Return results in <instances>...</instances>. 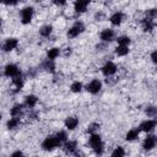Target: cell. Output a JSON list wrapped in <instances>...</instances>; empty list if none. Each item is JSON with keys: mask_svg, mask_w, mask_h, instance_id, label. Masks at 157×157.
<instances>
[{"mask_svg": "<svg viewBox=\"0 0 157 157\" xmlns=\"http://www.w3.org/2000/svg\"><path fill=\"white\" fill-rule=\"evenodd\" d=\"M83 88H85V86H83V83L81 81H74L70 85V91L72 93H80V92H82Z\"/></svg>", "mask_w": 157, "mask_h": 157, "instance_id": "26", "label": "cell"}, {"mask_svg": "<svg viewBox=\"0 0 157 157\" xmlns=\"http://www.w3.org/2000/svg\"><path fill=\"white\" fill-rule=\"evenodd\" d=\"M156 126H157L156 119H145V120H142V121L139 124V130H140L141 132L148 134V132L153 131V130L156 129Z\"/></svg>", "mask_w": 157, "mask_h": 157, "instance_id": "8", "label": "cell"}, {"mask_svg": "<svg viewBox=\"0 0 157 157\" xmlns=\"http://www.w3.org/2000/svg\"><path fill=\"white\" fill-rule=\"evenodd\" d=\"M145 17H146V18H150V20L157 18V7L147 9V10L145 11Z\"/></svg>", "mask_w": 157, "mask_h": 157, "instance_id": "31", "label": "cell"}, {"mask_svg": "<svg viewBox=\"0 0 157 157\" xmlns=\"http://www.w3.org/2000/svg\"><path fill=\"white\" fill-rule=\"evenodd\" d=\"M102 87H103V82H102L99 78H92L90 82H87V83L85 85V90H86L88 93H91V94H97V93H99L101 90H102Z\"/></svg>", "mask_w": 157, "mask_h": 157, "instance_id": "5", "label": "cell"}, {"mask_svg": "<svg viewBox=\"0 0 157 157\" xmlns=\"http://www.w3.org/2000/svg\"><path fill=\"white\" fill-rule=\"evenodd\" d=\"M156 70H157V64H156Z\"/></svg>", "mask_w": 157, "mask_h": 157, "instance_id": "39", "label": "cell"}, {"mask_svg": "<svg viewBox=\"0 0 157 157\" xmlns=\"http://www.w3.org/2000/svg\"><path fill=\"white\" fill-rule=\"evenodd\" d=\"M22 1H25V0H1V2L6 6H15V5H17L18 2H22Z\"/></svg>", "mask_w": 157, "mask_h": 157, "instance_id": "33", "label": "cell"}, {"mask_svg": "<svg viewBox=\"0 0 157 157\" xmlns=\"http://www.w3.org/2000/svg\"><path fill=\"white\" fill-rule=\"evenodd\" d=\"M20 124H21V117H11L6 121V128L9 130H15L20 126Z\"/></svg>", "mask_w": 157, "mask_h": 157, "instance_id": "22", "label": "cell"}, {"mask_svg": "<svg viewBox=\"0 0 157 157\" xmlns=\"http://www.w3.org/2000/svg\"><path fill=\"white\" fill-rule=\"evenodd\" d=\"M110 155L113 157H123V156H125V150L123 146H115Z\"/></svg>", "mask_w": 157, "mask_h": 157, "instance_id": "30", "label": "cell"}, {"mask_svg": "<svg viewBox=\"0 0 157 157\" xmlns=\"http://www.w3.org/2000/svg\"><path fill=\"white\" fill-rule=\"evenodd\" d=\"M85 29H86L85 23H83L82 21H76V22L72 23V26L67 29L66 37H67L69 39H74V38L78 37L80 34H82V33L85 32Z\"/></svg>", "mask_w": 157, "mask_h": 157, "instance_id": "3", "label": "cell"}, {"mask_svg": "<svg viewBox=\"0 0 157 157\" xmlns=\"http://www.w3.org/2000/svg\"><path fill=\"white\" fill-rule=\"evenodd\" d=\"M130 53V48L128 45H117L114 49V54L117 56H125Z\"/></svg>", "mask_w": 157, "mask_h": 157, "instance_id": "24", "label": "cell"}, {"mask_svg": "<svg viewBox=\"0 0 157 157\" xmlns=\"http://www.w3.org/2000/svg\"><path fill=\"white\" fill-rule=\"evenodd\" d=\"M38 33H39L40 37H43V38H48V37L53 33V26H52V25H43V26L39 28Z\"/></svg>", "mask_w": 157, "mask_h": 157, "instance_id": "23", "label": "cell"}, {"mask_svg": "<svg viewBox=\"0 0 157 157\" xmlns=\"http://www.w3.org/2000/svg\"><path fill=\"white\" fill-rule=\"evenodd\" d=\"M155 119H156V121H157V114H156V117H155Z\"/></svg>", "mask_w": 157, "mask_h": 157, "instance_id": "38", "label": "cell"}, {"mask_svg": "<svg viewBox=\"0 0 157 157\" xmlns=\"http://www.w3.org/2000/svg\"><path fill=\"white\" fill-rule=\"evenodd\" d=\"M40 146H42V150H44L47 152H50V151H54L58 147H61L63 144L59 141V139L55 135H48V136L44 137Z\"/></svg>", "mask_w": 157, "mask_h": 157, "instance_id": "2", "label": "cell"}, {"mask_svg": "<svg viewBox=\"0 0 157 157\" xmlns=\"http://www.w3.org/2000/svg\"><path fill=\"white\" fill-rule=\"evenodd\" d=\"M157 146V135L155 134H147V136L142 141V148L145 151H151Z\"/></svg>", "mask_w": 157, "mask_h": 157, "instance_id": "10", "label": "cell"}, {"mask_svg": "<svg viewBox=\"0 0 157 157\" xmlns=\"http://www.w3.org/2000/svg\"><path fill=\"white\" fill-rule=\"evenodd\" d=\"M117 71H118V66H117V64L114 63V61H107V63H104V65L101 67V72L103 74V76H105V77H112V76H114L115 74H117Z\"/></svg>", "mask_w": 157, "mask_h": 157, "instance_id": "7", "label": "cell"}, {"mask_svg": "<svg viewBox=\"0 0 157 157\" xmlns=\"http://www.w3.org/2000/svg\"><path fill=\"white\" fill-rule=\"evenodd\" d=\"M144 113H145V115H146L147 118H155L156 114H157V107H156V105H147V107L145 108Z\"/></svg>", "mask_w": 157, "mask_h": 157, "instance_id": "28", "label": "cell"}, {"mask_svg": "<svg viewBox=\"0 0 157 157\" xmlns=\"http://www.w3.org/2000/svg\"><path fill=\"white\" fill-rule=\"evenodd\" d=\"M17 47H18V39L15 37H9L2 42L1 49L4 53H10V52L15 50Z\"/></svg>", "mask_w": 157, "mask_h": 157, "instance_id": "9", "label": "cell"}, {"mask_svg": "<svg viewBox=\"0 0 157 157\" xmlns=\"http://www.w3.org/2000/svg\"><path fill=\"white\" fill-rule=\"evenodd\" d=\"M25 104L23 103H15L10 108V117H22L25 112Z\"/></svg>", "mask_w": 157, "mask_h": 157, "instance_id": "17", "label": "cell"}, {"mask_svg": "<svg viewBox=\"0 0 157 157\" xmlns=\"http://www.w3.org/2000/svg\"><path fill=\"white\" fill-rule=\"evenodd\" d=\"M150 59H151V61H152L153 64H157V49H156V50H153V52L151 53Z\"/></svg>", "mask_w": 157, "mask_h": 157, "instance_id": "34", "label": "cell"}, {"mask_svg": "<svg viewBox=\"0 0 157 157\" xmlns=\"http://www.w3.org/2000/svg\"><path fill=\"white\" fill-rule=\"evenodd\" d=\"M124 18H125L124 13H123L121 11H117V12H114V13H112V15L109 16V22H110L112 26L119 27V26L123 23Z\"/></svg>", "mask_w": 157, "mask_h": 157, "instance_id": "15", "label": "cell"}, {"mask_svg": "<svg viewBox=\"0 0 157 157\" xmlns=\"http://www.w3.org/2000/svg\"><path fill=\"white\" fill-rule=\"evenodd\" d=\"M34 16V7L33 6H25L20 11V21L22 25H29Z\"/></svg>", "mask_w": 157, "mask_h": 157, "instance_id": "4", "label": "cell"}, {"mask_svg": "<svg viewBox=\"0 0 157 157\" xmlns=\"http://www.w3.org/2000/svg\"><path fill=\"white\" fill-rule=\"evenodd\" d=\"M38 103V97L36 94H27L25 97V101H23V104L26 105V108L28 109H33Z\"/></svg>", "mask_w": 157, "mask_h": 157, "instance_id": "19", "label": "cell"}, {"mask_svg": "<svg viewBox=\"0 0 157 157\" xmlns=\"http://www.w3.org/2000/svg\"><path fill=\"white\" fill-rule=\"evenodd\" d=\"M115 40H117L118 45H128L129 47L131 44V38L129 36H119L115 38Z\"/></svg>", "mask_w": 157, "mask_h": 157, "instance_id": "27", "label": "cell"}, {"mask_svg": "<svg viewBox=\"0 0 157 157\" xmlns=\"http://www.w3.org/2000/svg\"><path fill=\"white\" fill-rule=\"evenodd\" d=\"M94 18H96L97 21H103V20L105 18V15L102 13V12H97V13L94 15Z\"/></svg>", "mask_w": 157, "mask_h": 157, "instance_id": "36", "label": "cell"}, {"mask_svg": "<svg viewBox=\"0 0 157 157\" xmlns=\"http://www.w3.org/2000/svg\"><path fill=\"white\" fill-rule=\"evenodd\" d=\"M80 124V119L76 115H69L64 120V126L67 131H74Z\"/></svg>", "mask_w": 157, "mask_h": 157, "instance_id": "12", "label": "cell"}, {"mask_svg": "<svg viewBox=\"0 0 157 157\" xmlns=\"http://www.w3.org/2000/svg\"><path fill=\"white\" fill-rule=\"evenodd\" d=\"M63 151L66 153V155H76L77 153V142L75 140H66L63 146H61Z\"/></svg>", "mask_w": 157, "mask_h": 157, "instance_id": "13", "label": "cell"}, {"mask_svg": "<svg viewBox=\"0 0 157 157\" xmlns=\"http://www.w3.org/2000/svg\"><path fill=\"white\" fill-rule=\"evenodd\" d=\"M92 0H75L74 1V10L76 13H83L86 12L88 5L91 4Z\"/></svg>", "mask_w": 157, "mask_h": 157, "instance_id": "14", "label": "cell"}, {"mask_svg": "<svg viewBox=\"0 0 157 157\" xmlns=\"http://www.w3.org/2000/svg\"><path fill=\"white\" fill-rule=\"evenodd\" d=\"M52 1H53V4L56 5V6H64V5L67 2V0H52Z\"/></svg>", "mask_w": 157, "mask_h": 157, "instance_id": "35", "label": "cell"}, {"mask_svg": "<svg viewBox=\"0 0 157 157\" xmlns=\"http://www.w3.org/2000/svg\"><path fill=\"white\" fill-rule=\"evenodd\" d=\"M60 54H61V49L58 47H53V48H49L47 50V58L52 59V60H55Z\"/></svg>", "mask_w": 157, "mask_h": 157, "instance_id": "25", "label": "cell"}, {"mask_svg": "<svg viewBox=\"0 0 157 157\" xmlns=\"http://www.w3.org/2000/svg\"><path fill=\"white\" fill-rule=\"evenodd\" d=\"M99 129H101V125L98 124V123H91L88 126H87V129H86V132L87 134H96V132H98L99 131Z\"/></svg>", "mask_w": 157, "mask_h": 157, "instance_id": "29", "label": "cell"}, {"mask_svg": "<svg viewBox=\"0 0 157 157\" xmlns=\"http://www.w3.org/2000/svg\"><path fill=\"white\" fill-rule=\"evenodd\" d=\"M10 156H11V157H20V156H25V153H23L21 150H17V151H13Z\"/></svg>", "mask_w": 157, "mask_h": 157, "instance_id": "37", "label": "cell"}, {"mask_svg": "<svg viewBox=\"0 0 157 157\" xmlns=\"http://www.w3.org/2000/svg\"><path fill=\"white\" fill-rule=\"evenodd\" d=\"M87 145H88V147H91V150L96 155H103V152H104V142L102 140V136L98 132L90 135Z\"/></svg>", "mask_w": 157, "mask_h": 157, "instance_id": "1", "label": "cell"}, {"mask_svg": "<svg viewBox=\"0 0 157 157\" xmlns=\"http://www.w3.org/2000/svg\"><path fill=\"white\" fill-rule=\"evenodd\" d=\"M11 83H12V86L15 88L13 92L17 93V92H20L23 88V86H25V78L22 77V75H18V76L11 78Z\"/></svg>", "mask_w": 157, "mask_h": 157, "instance_id": "16", "label": "cell"}, {"mask_svg": "<svg viewBox=\"0 0 157 157\" xmlns=\"http://www.w3.org/2000/svg\"><path fill=\"white\" fill-rule=\"evenodd\" d=\"M18 75H22V72H21V69L18 67L17 64L9 63L4 66V76H6L9 78H12V77H16Z\"/></svg>", "mask_w": 157, "mask_h": 157, "instance_id": "6", "label": "cell"}, {"mask_svg": "<svg viewBox=\"0 0 157 157\" xmlns=\"http://www.w3.org/2000/svg\"><path fill=\"white\" fill-rule=\"evenodd\" d=\"M140 132H141V131L139 130V128H132V129L128 130V132H126V135H125V140L129 141V142L136 141V140H139V137H140Z\"/></svg>", "mask_w": 157, "mask_h": 157, "instance_id": "20", "label": "cell"}, {"mask_svg": "<svg viewBox=\"0 0 157 157\" xmlns=\"http://www.w3.org/2000/svg\"><path fill=\"white\" fill-rule=\"evenodd\" d=\"M141 28L144 32H152L155 28V21L150 18H142L141 20Z\"/></svg>", "mask_w": 157, "mask_h": 157, "instance_id": "21", "label": "cell"}, {"mask_svg": "<svg viewBox=\"0 0 157 157\" xmlns=\"http://www.w3.org/2000/svg\"><path fill=\"white\" fill-rule=\"evenodd\" d=\"M115 38V31L113 28H103L99 32V39L102 43H110Z\"/></svg>", "mask_w": 157, "mask_h": 157, "instance_id": "11", "label": "cell"}, {"mask_svg": "<svg viewBox=\"0 0 157 157\" xmlns=\"http://www.w3.org/2000/svg\"><path fill=\"white\" fill-rule=\"evenodd\" d=\"M42 69L49 74H54L56 71V65H55V60H52V59H45L43 63H42Z\"/></svg>", "mask_w": 157, "mask_h": 157, "instance_id": "18", "label": "cell"}, {"mask_svg": "<svg viewBox=\"0 0 157 157\" xmlns=\"http://www.w3.org/2000/svg\"><path fill=\"white\" fill-rule=\"evenodd\" d=\"M55 136L59 139V141L61 142V144H64L66 140H69V136H67V130L65 129V130H59L56 134H55Z\"/></svg>", "mask_w": 157, "mask_h": 157, "instance_id": "32", "label": "cell"}]
</instances>
